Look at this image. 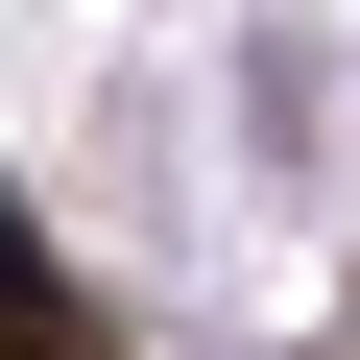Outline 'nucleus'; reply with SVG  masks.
Wrapping results in <instances>:
<instances>
[{
    "label": "nucleus",
    "instance_id": "obj_1",
    "mask_svg": "<svg viewBox=\"0 0 360 360\" xmlns=\"http://www.w3.org/2000/svg\"><path fill=\"white\" fill-rule=\"evenodd\" d=\"M0 360H49V264H25V240H0Z\"/></svg>",
    "mask_w": 360,
    "mask_h": 360
}]
</instances>
